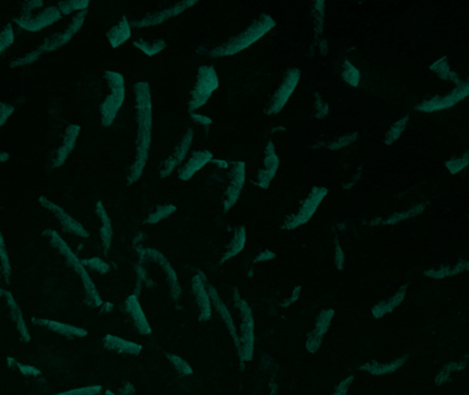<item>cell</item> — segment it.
I'll list each match as a JSON object with an SVG mask.
<instances>
[{"label": "cell", "mask_w": 469, "mask_h": 395, "mask_svg": "<svg viewBox=\"0 0 469 395\" xmlns=\"http://www.w3.org/2000/svg\"><path fill=\"white\" fill-rule=\"evenodd\" d=\"M43 50L39 47L36 49L35 51L32 53H28L25 55H21V57H17L14 58L12 62H10V68H21V66H27V65H31L34 62H36L39 58L43 57Z\"/></svg>", "instance_id": "36"}, {"label": "cell", "mask_w": 469, "mask_h": 395, "mask_svg": "<svg viewBox=\"0 0 469 395\" xmlns=\"http://www.w3.org/2000/svg\"><path fill=\"white\" fill-rule=\"evenodd\" d=\"M103 76L109 88V94L101 105V124L102 127L109 128L113 125L125 101V80L121 73L112 71L105 72Z\"/></svg>", "instance_id": "4"}, {"label": "cell", "mask_w": 469, "mask_h": 395, "mask_svg": "<svg viewBox=\"0 0 469 395\" xmlns=\"http://www.w3.org/2000/svg\"><path fill=\"white\" fill-rule=\"evenodd\" d=\"M0 275H2V269H0Z\"/></svg>", "instance_id": "55"}, {"label": "cell", "mask_w": 469, "mask_h": 395, "mask_svg": "<svg viewBox=\"0 0 469 395\" xmlns=\"http://www.w3.org/2000/svg\"><path fill=\"white\" fill-rule=\"evenodd\" d=\"M8 361H9V366H16L21 372V374H24V376H32V377H40L42 376V370L34 365L21 364V362L16 361L14 358H8Z\"/></svg>", "instance_id": "41"}, {"label": "cell", "mask_w": 469, "mask_h": 395, "mask_svg": "<svg viewBox=\"0 0 469 395\" xmlns=\"http://www.w3.org/2000/svg\"><path fill=\"white\" fill-rule=\"evenodd\" d=\"M103 347L110 351H116L120 354H131V355L140 354L143 348L140 343L131 342L116 335H106L103 339Z\"/></svg>", "instance_id": "25"}, {"label": "cell", "mask_w": 469, "mask_h": 395, "mask_svg": "<svg viewBox=\"0 0 469 395\" xmlns=\"http://www.w3.org/2000/svg\"><path fill=\"white\" fill-rule=\"evenodd\" d=\"M139 257H140V262H144V261L154 262L164 270L166 276V281L169 284V294L173 301H177L181 296V287H180L176 270L173 269L169 259L161 251L155 249H139Z\"/></svg>", "instance_id": "10"}, {"label": "cell", "mask_w": 469, "mask_h": 395, "mask_svg": "<svg viewBox=\"0 0 469 395\" xmlns=\"http://www.w3.org/2000/svg\"><path fill=\"white\" fill-rule=\"evenodd\" d=\"M314 97H316V101H314V109H316V118H318V120H321V118H324V117H327L328 116V113H329V107H328V103L320 97V94L318 92H316L314 94Z\"/></svg>", "instance_id": "45"}, {"label": "cell", "mask_w": 469, "mask_h": 395, "mask_svg": "<svg viewBox=\"0 0 469 395\" xmlns=\"http://www.w3.org/2000/svg\"><path fill=\"white\" fill-rule=\"evenodd\" d=\"M43 236L49 239V243L65 258L68 266H71L80 277L86 295H87V301L91 306L94 307H99L103 305V301L99 295V291L92 280V277L90 276L87 268L81 264V259L76 255V253L69 247V244L60 236V233L57 231L53 229H47L43 232Z\"/></svg>", "instance_id": "3"}, {"label": "cell", "mask_w": 469, "mask_h": 395, "mask_svg": "<svg viewBox=\"0 0 469 395\" xmlns=\"http://www.w3.org/2000/svg\"><path fill=\"white\" fill-rule=\"evenodd\" d=\"M105 394H106V395H118V394H114V392H113V391H110V390L105 391Z\"/></svg>", "instance_id": "54"}, {"label": "cell", "mask_w": 469, "mask_h": 395, "mask_svg": "<svg viewBox=\"0 0 469 395\" xmlns=\"http://www.w3.org/2000/svg\"><path fill=\"white\" fill-rule=\"evenodd\" d=\"M80 131H81V128L79 125H73V124L68 125V128L65 131L64 142L54 154V160H53L54 168H60L66 162V160L69 158V155L72 154V151L76 147V142H77V138L80 135Z\"/></svg>", "instance_id": "23"}, {"label": "cell", "mask_w": 469, "mask_h": 395, "mask_svg": "<svg viewBox=\"0 0 469 395\" xmlns=\"http://www.w3.org/2000/svg\"><path fill=\"white\" fill-rule=\"evenodd\" d=\"M39 202L40 205L49 210L50 213L54 214V217L60 221L62 229L71 235H75V236H79V238H88L90 233L88 231L83 227L81 222H79L75 217H72L65 209H62L60 205L54 203L53 201H50L49 198L46 196H40L39 198Z\"/></svg>", "instance_id": "13"}, {"label": "cell", "mask_w": 469, "mask_h": 395, "mask_svg": "<svg viewBox=\"0 0 469 395\" xmlns=\"http://www.w3.org/2000/svg\"><path fill=\"white\" fill-rule=\"evenodd\" d=\"M280 166L279 155L276 154L273 142H268L265 147V157L262 161V166L257 172V180L254 181L261 188H268L270 181L275 179Z\"/></svg>", "instance_id": "16"}, {"label": "cell", "mask_w": 469, "mask_h": 395, "mask_svg": "<svg viewBox=\"0 0 469 395\" xmlns=\"http://www.w3.org/2000/svg\"><path fill=\"white\" fill-rule=\"evenodd\" d=\"M324 2H316L313 5V20H314V32L316 35H321L324 31Z\"/></svg>", "instance_id": "38"}, {"label": "cell", "mask_w": 469, "mask_h": 395, "mask_svg": "<svg viewBox=\"0 0 469 395\" xmlns=\"http://www.w3.org/2000/svg\"><path fill=\"white\" fill-rule=\"evenodd\" d=\"M0 269H2V276L5 277V281L10 284L12 279V261L10 255L8 253V246L3 238V233L0 232Z\"/></svg>", "instance_id": "31"}, {"label": "cell", "mask_w": 469, "mask_h": 395, "mask_svg": "<svg viewBox=\"0 0 469 395\" xmlns=\"http://www.w3.org/2000/svg\"><path fill=\"white\" fill-rule=\"evenodd\" d=\"M131 35V23L127 20V17H123L113 28L107 31V39L113 49H117L129 40Z\"/></svg>", "instance_id": "28"}, {"label": "cell", "mask_w": 469, "mask_h": 395, "mask_svg": "<svg viewBox=\"0 0 469 395\" xmlns=\"http://www.w3.org/2000/svg\"><path fill=\"white\" fill-rule=\"evenodd\" d=\"M299 80H301V71L298 68L287 69L279 88L275 91V94L270 97L268 105L265 106V110H264L265 114H268V116L279 114L284 109L287 102L290 101V98L294 94Z\"/></svg>", "instance_id": "9"}, {"label": "cell", "mask_w": 469, "mask_h": 395, "mask_svg": "<svg viewBox=\"0 0 469 395\" xmlns=\"http://www.w3.org/2000/svg\"><path fill=\"white\" fill-rule=\"evenodd\" d=\"M81 264L87 268L91 269L94 272H98L101 275H106L110 270V266L107 262H105L102 258L99 257H94V258H87V259H81Z\"/></svg>", "instance_id": "39"}, {"label": "cell", "mask_w": 469, "mask_h": 395, "mask_svg": "<svg viewBox=\"0 0 469 395\" xmlns=\"http://www.w3.org/2000/svg\"><path fill=\"white\" fill-rule=\"evenodd\" d=\"M176 210H177V207L175 205H161V206H157L153 212H150V214L144 220V224H149V225L157 224V222L165 220L166 217L172 216Z\"/></svg>", "instance_id": "33"}, {"label": "cell", "mask_w": 469, "mask_h": 395, "mask_svg": "<svg viewBox=\"0 0 469 395\" xmlns=\"http://www.w3.org/2000/svg\"><path fill=\"white\" fill-rule=\"evenodd\" d=\"M88 6H90L88 0H81V2L80 0H71V2H61L58 5V9L62 16H69L75 12L80 13V12L88 10Z\"/></svg>", "instance_id": "34"}, {"label": "cell", "mask_w": 469, "mask_h": 395, "mask_svg": "<svg viewBox=\"0 0 469 395\" xmlns=\"http://www.w3.org/2000/svg\"><path fill=\"white\" fill-rule=\"evenodd\" d=\"M206 277L203 276V273H198L192 277L191 281V288H192V294L195 296V302L198 305V310H199V321H209L212 318L213 314V306H212V301H210V295L206 287Z\"/></svg>", "instance_id": "17"}, {"label": "cell", "mask_w": 469, "mask_h": 395, "mask_svg": "<svg viewBox=\"0 0 469 395\" xmlns=\"http://www.w3.org/2000/svg\"><path fill=\"white\" fill-rule=\"evenodd\" d=\"M135 102H136V155L132 165L128 169L127 183L135 184L143 175V170L149 161V153L151 149V131H153V103L150 84L140 81L135 84Z\"/></svg>", "instance_id": "1"}, {"label": "cell", "mask_w": 469, "mask_h": 395, "mask_svg": "<svg viewBox=\"0 0 469 395\" xmlns=\"http://www.w3.org/2000/svg\"><path fill=\"white\" fill-rule=\"evenodd\" d=\"M206 287H207V291H209V295H210V301H212V306L213 309L218 313V316L221 317V320L224 321V324L227 325L228 328V332L231 333L233 342H235V346L238 348L239 346V335H238V329H236V325H235V320L229 311V309L227 307V305L223 302L221 296L218 295L216 287H213L212 284L206 283Z\"/></svg>", "instance_id": "19"}, {"label": "cell", "mask_w": 469, "mask_h": 395, "mask_svg": "<svg viewBox=\"0 0 469 395\" xmlns=\"http://www.w3.org/2000/svg\"><path fill=\"white\" fill-rule=\"evenodd\" d=\"M333 316H335L333 309H324L318 313V316L316 318L314 329L307 335V339H306V348L309 353L314 354L321 347L322 339L329 329V325H331Z\"/></svg>", "instance_id": "18"}, {"label": "cell", "mask_w": 469, "mask_h": 395, "mask_svg": "<svg viewBox=\"0 0 469 395\" xmlns=\"http://www.w3.org/2000/svg\"><path fill=\"white\" fill-rule=\"evenodd\" d=\"M10 158V154L8 153H0V162H6Z\"/></svg>", "instance_id": "53"}, {"label": "cell", "mask_w": 469, "mask_h": 395, "mask_svg": "<svg viewBox=\"0 0 469 395\" xmlns=\"http://www.w3.org/2000/svg\"><path fill=\"white\" fill-rule=\"evenodd\" d=\"M233 303L240 316V328L238 331L239 335V346L238 353L242 362H247L253 359L254 355V344H255V333H254V317L251 307L249 303L239 295L238 290H233Z\"/></svg>", "instance_id": "5"}, {"label": "cell", "mask_w": 469, "mask_h": 395, "mask_svg": "<svg viewBox=\"0 0 469 395\" xmlns=\"http://www.w3.org/2000/svg\"><path fill=\"white\" fill-rule=\"evenodd\" d=\"M405 295H406V285H403L402 288H399V290L396 291V294H395L394 296H391L390 299L381 301V302H379L377 305H375V306L372 307V314H373V317H375V318H380V317L385 316L387 313L392 311V310L403 301Z\"/></svg>", "instance_id": "30"}, {"label": "cell", "mask_w": 469, "mask_h": 395, "mask_svg": "<svg viewBox=\"0 0 469 395\" xmlns=\"http://www.w3.org/2000/svg\"><path fill=\"white\" fill-rule=\"evenodd\" d=\"M194 5H197V0H183V2L175 3L170 8L149 13L143 18L132 21L131 23V28L142 29V28H151V27L161 25L165 21H168V20H170V18H173V17H176V16H179L181 13H184L188 8H192Z\"/></svg>", "instance_id": "12"}, {"label": "cell", "mask_w": 469, "mask_h": 395, "mask_svg": "<svg viewBox=\"0 0 469 395\" xmlns=\"http://www.w3.org/2000/svg\"><path fill=\"white\" fill-rule=\"evenodd\" d=\"M102 385H87V387H79V388H72L66 390L62 392H57L54 395H99L102 392Z\"/></svg>", "instance_id": "40"}, {"label": "cell", "mask_w": 469, "mask_h": 395, "mask_svg": "<svg viewBox=\"0 0 469 395\" xmlns=\"http://www.w3.org/2000/svg\"><path fill=\"white\" fill-rule=\"evenodd\" d=\"M246 228L243 225L235 228V232H233V236H232V240L225 246V253L223 254L221 259H220V264H224L227 261H229L231 258H233L235 255H238L246 246Z\"/></svg>", "instance_id": "29"}, {"label": "cell", "mask_w": 469, "mask_h": 395, "mask_svg": "<svg viewBox=\"0 0 469 395\" xmlns=\"http://www.w3.org/2000/svg\"><path fill=\"white\" fill-rule=\"evenodd\" d=\"M125 311L132 318V322H134V325L139 333H142V335H150L151 333L150 322H149V320L143 311V307L139 302L138 295L134 294L125 299Z\"/></svg>", "instance_id": "24"}, {"label": "cell", "mask_w": 469, "mask_h": 395, "mask_svg": "<svg viewBox=\"0 0 469 395\" xmlns=\"http://www.w3.org/2000/svg\"><path fill=\"white\" fill-rule=\"evenodd\" d=\"M301 291H302L301 285H296V287L294 288V291H292V295H291V298H287L286 301H283V302L280 303V306H283V307H287V306L292 305L294 302H296V301H298V298H299V295H301Z\"/></svg>", "instance_id": "49"}, {"label": "cell", "mask_w": 469, "mask_h": 395, "mask_svg": "<svg viewBox=\"0 0 469 395\" xmlns=\"http://www.w3.org/2000/svg\"><path fill=\"white\" fill-rule=\"evenodd\" d=\"M165 355H166V358L170 361V364L173 365V368L176 369V372H177L179 376H188V374H192V368H191V365H190L184 358H181L180 355L172 354V353H166Z\"/></svg>", "instance_id": "35"}, {"label": "cell", "mask_w": 469, "mask_h": 395, "mask_svg": "<svg viewBox=\"0 0 469 395\" xmlns=\"http://www.w3.org/2000/svg\"><path fill=\"white\" fill-rule=\"evenodd\" d=\"M228 187L224 192V213H228L239 201L240 192L246 180V165L244 162L232 164L228 172Z\"/></svg>", "instance_id": "14"}, {"label": "cell", "mask_w": 469, "mask_h": 395, "mask_svg": "<svg viewBox=\"0 0 469 395\" xmlns=\"http://www.w3.org/2000/svg\"><path fill=\"white\" fill-rule=\"evenodd\" d=\"M87 14H88V10L76 13V16H73L71 23L66 25V28L62 32H57V34L49 36L43 42V44L40 46L43 53L45 54L46 53H53V51H57L58 49L64 47L65 44H68L76 36V34L83 28Z\"/></svg>", "instance_id": "11"}, {"label": "cell", "mask_w": 469, "mask_h": 395, "mask_svg": "<svg viewBox=\"0 0 469 395\" xmlns=\"http://www.w3.org/2000/svg\"><path fill=\"white\" fill-rule=\"evenodd\" d=\"M194 140V132L192 129H187V132L184 133L183 139L180 140V143L175 147V150L172 151V154L161 164L160 166V177L165 179L168 176H170L173 173V170L186 160L191 144Z\"/></svg>", "instance_id": "15"}, {"label": "cell", "mask_w": 469, "mask_h": 395, "mask_svg": "<svg viewBox=\"0 0 469 395\" xmlns=\"http://www.w3.org/2000/svg\"><path fill=\"white\" fill-rule=\"evenodd\" d=\"M134 46L139 50H142L146 55L149 57H154L157 54H160L161 51H164L166 49V42L164 39H155L153 42H147V40H136L134 43Z\"/></svg>", "instance_id": "32"}, {"label": "cell", "mask_w": 469, "mask_h": 395, "mask_svg": "<svg viewBox=\"0 0 469 395\" xmlns=\"http://www.w3.org/2000/svg\"><path fill=\"white\" fill-rule=\"evenodd\" d=\"M358 138V133L354 132V133H350V135H344V136H340V138H336L333 140H331L329 143H327V147L329 150H340L348 144H351L354 140H357Z\"/></svg>", "instance_id": "42"}, {"label": "cell", "mask_w": 469, "mask_h": 395, "mask_svg": "<svg viewBox=\"0 0 469 395\" xmlns=\"http://www.w3.org/2000/svg\"><path fill=\"white\" fill-rule=\"evenodd\" d=\"M34 324L46 328L50 332H54L57 335L65 336L68 339H77V337H86L88 335L87 329L81 327H76L68 322H61L57 320L50 318H34Z\"/></svg>", "instance_id": "20"}, {"label": "cell", "mask_w": 469, "mask_h": 395, "mask_svg": "<svg viewBox=\"0 0 469 395\" xmlns=\"http://www.w3.org/2000/svg\"><path fill=\"white\" fill-rule=\"evenodd\" d=\"M14 43V31L13 27L9 24L5 29L0 32V54L8 50Z\"/></svg>", "instance_id": "43"}, {"label": "cell", "mask_w": 469, "mask_h": 395, "mask_svg": "<svg viewBox=\"0 0 469 395\" xmlns=\"http://www.w3.org/2000/svg\"><path fill=\"white\" fill-rule=\"evenodd\" d=\"M335 265L339 270L344 268V251L338 242L335 243Z\"/></svg>", "instance_id": "48"}, {"label": "cell", "mask_w": 469, "mask_h": 395, "mask_svg": "<svg viewBox=\"0 0 469 395\" xmlns=\"http://www.w3.org/2000/svg\"><path fill=\"white\" fill-rule=\"evenodd\" d=\"M135 394V387L131 383H125V385L121 388L118 395H134Z\"/></svg>", "instance_id": "52"}, {"label": "cell", "mask_w": 469, "mask_h": 395, "mask_svg": "<svg viewBox=\"0 0 469 395\" xmlns=\"http://www.w3.org/2000/svg\"><path fill=\"white\" fill-rule=\"evenodd\" d=\"M95 214L101 221V229H99V235H101V242H102V247L103 251L107 254L110 247H112V242H113V225H112V220L103 206V203L99 201L95 206Z\"/></svg>", "instance_id": "26"}, {"label": "cell", "mask_w": 469, "mask_h": 395, "mask_svg": "<svg viewBox=\"0 0 469 395\" xmlns=\"http://www.w3.org/2000/svg\"><path fill=\"white\" fill-rule=\"evenodd\" d=\"M191 117L194 118L195 123H198L201 125H210L212 124V120L209 117H205V116H201V114H195V113H191Z\"/></svg>", "instance_id": "51"}, {"label": "cell", "mask_w": 469, "mask_h": 395, "mask_svg": "<svg viewBox=\"0 0 469 395\" xmlns=\"http://www.w3.org/2000/svg\"><path fill=\"white\" fill-rule=\"evenodd\" d=\"M218 76L213 66H201L198 69L197 81L191 91V98L188 102V112L194 113L199 107L205 106L213 92L218 88Z\"/></svg>", "instance_id": "6"}, {"label": "cell", "mask_w": 469, "mask_h": 395, "mask_svg": "<svg viewBox=\"0 0 469 395\" xmlns=\"http://www.w3.org/2000/svg\"><path fill=\"white\" fill-rule=\"evenodd\" d=\"M0 298H3L8 303V307H9V311H10V317L21 336V339L24 342H31V333H29V329H28V325H27V321L24 318V313L21 310V307L18 306L17 301L14 299L13 294L8 290H3V288H0Z\"/></svg>", "instance_id": "21"}, {"label": "cell", "mask_w": 469, "mask_h": 395, "mask_svg": "<svg viewBox=\"0 0 469 395\" xmlns=\"http://www.w3.org/2000/svg\"><path fill=\"white\" fill-rule=\"evenodd\" d=\"M353 380H354V376H348V377H346L344 380H342V381L336 385L333 394H331V395H346L347 391H348V388H350V385H351V383H353Z\"/></svg>", "instance_id": "47"}, {"label": "cell", "mask_w": 469, "mask_h": 395, "mask_svg": "<svg viewBox=\"0 0 469 395\" xmlns=\"http://www.w3.org/2000/svg\"><path fill=\"white\" fill-rule=\"evenodd\" d=\"M342 77L343 80L351 86V87H357L359 84V72L355 66H353L348 61L343 62V71H342Z\"/></svg>", "instance_id": "37"}, {"label": "cell", "mask_w": 469, "mask_h": 395, "mask_svg": "<svg viewBox=\"0 0 469 395\" xmlns=\"http://www.w3.org/2000/svg\"><path fill=\"white\" fill-rule=\"evenodd\" d=\"M273 258H276V254L272 253V251H269V250H266V251L259 253L258 257H255L254 264H257V262H264V261H270V259H273Z\"/></svg>", "instance_id": "50"}, {"label": "cell", "mask_w": 469, "mask_h": 395, "mask_svg": "<svg viewBox=\"0 0 469 395\" xmlns=\"http://www.w3.org/2000/svg\"><path fill=\"white\" fill-rule=\"evenodd\" d=\"M327 194H328V190L325 187H313L309 195L302 201L299 209L294 214L286 218L283 224V229H295L309 222V220L314 216V213L317 212L320 203L324 201Z\"/></svg>", "instance_id": "8"}, {"label": "cell", "mask_w": 469, "mask_h": 395, "mask_svg": "<svg viewBox=\"0 0 469 395\" xmlns=\"http://www.w3.org/2000/svg\"><path fill=\"white\" fill-rule=\"evenodd\" d=\"M276 27L275 20L268 14H261L257 20H254L244 31L238 34L236 36L229 38L225 43L214 47L210 53L213 58L220 57H232L243 50L249 49L251 44L258 42L264 38L268 32H270Z\"/></svg>", "instance_id": "2"}, {"label": "cell", "mask_w": 469, "mask_h": 395, "mask_svg": "<svg viewBox=\"0 0 469 395\" xmlns=\"http://www.w3.org/2000/svg\"><path fill=\"white\" fill-rule=\"evenodd\" d=\"M406 121H407V117L399 120L398 123H395V124L391 127V129H390V131L387 132V135H385V144L394 143V142L401 136L402 131H403L405 127H406Z\"/></svg>", "instance_id": "44"}, {"label": "cell", "mask_w": 469, "mask_h": 395, "mask_svg": "<svg viewBox=\"0 0 469 395\" xmlns=\"http://www.w3.org/2000/svg\"><path fill=\"white\" fill-rule=\"evenodd\" d=\"M407 361V355L399 357L394 361L390 362H377V361H370V362H365L364 365L359 366V370H365L370 374L375 376H381V374H390L396 372L401 366L405 365V362Z\"/></svg>", "instance_id": "27"}, {"label": "cell", "mask_w": 469, "mask_h": 395, "mask_svg": "<svg viewBox=\"0 0 469 395\" xmlns=\"http://www.w3.org/2000/svg\"><path fill=\"white\" fill-rule=\"evenodd\" d=\"M14 113V107L9 103H0V128H2L8 120L12 117Z\"/></svg>", "instance_id": "46"}, {"label": "cell", "mask_w": 469, "mask_h": 395, "mask_svg": "<svg viewBox=\"0 0 469 395\" xmlns=\"http://www.w3.org/2000/svg\"><path fill=\"white\" fill-rule=\"evenodd\" d=\"M61 17L62 14L58 6H49L45 9L40 8L35 10H23L14 23L28 32H39L60 21Z\"/></svg>", "instance_id": "7"}, {"label": "cell", "mask_w": 469, "mask_h": 395, "mask_svg": "<svg viewBox=\"0 0 469 395\" xmlns=\"http://www.w3.org/2000/svg\"><path fill=\"white\" fill-rule=\"evenodd\" d=\"M213 160V154L209 150H199L194 151L188 161L179 169L177 175L179 179L183 181H188L194 177L197 172H199L203 166H206Z\"/></svg>", "instance_id": "22"}]
</instances>
